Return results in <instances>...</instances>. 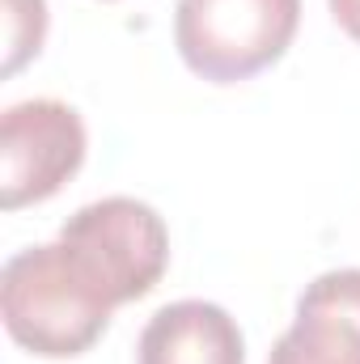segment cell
<instances>
[{"mask_svg": "<svg viewBox=\"0 0 360 364\" xmlns=\"http://www.w3.org/2000/svg\"><path fill=\"white\" fill-rule=\"evenodd\" d=\"M119 296L90 259L60 242L17 250L0 272V314L9 335L34 356H81L102 339Z\"/></svg>", "mask_w": 360, "mask_h": 364, "instance_id": "obj_1", "label": "cell"}, {"mask_svg": "<svg viewBox=\"0 0 360 364\" xmlns=\"http://www.w3.org/2000/svg\"><path fill=\"white\" fill-rule=\"evenodd\" d=\"M301 21V0H179L174 43L186 68L233 85L275 64Z\"/></svg>", "mask_w": 360, "mask_h": 364, "instance_id": "obj_2", "label": "cell"}, {"mask_svg": "<svg viewBox=\"0 0 360 364\" xmlns=\"http://www.w3.org/2000/svg\"><path fill=\"white\" fill-rule=\"evenodd\" d=\"M85 161V123L68 102H17L0 119V203L4 212L51 199Z\"/></svg>", "mask_w": 360, "mask_h": 364, "instance_id": "obj_3", "label": "cell"}, {"mask_svg": "<svg viewBox=\"0 0 360 364\" xmlns=\"http://www.w3.org/2000/svg\"><path fill=\"white\" fill-rule=\"evenodd\" d=\"M68 246H77L90 259L97 275L110 284V292L123 301H140L144 292L157 288V279L170 263V233L166 220L127 195H110L85 203L68 225L60 229Z\"/></svg>", "mask_w": 360, "mask_h": 364, "instance_id": "obj_4", "label": "cell"}, {"mask_svg": "<svg viewBox=\"0 0 360 364\" xmlns=\"http://www.w3.org/2000/svg\"><path fill=\"white\" fill-rule=\"evenodd\" d=\"M140 364H246L238 322L212 301L162 305L140 331Z\"/></svg>", "mask_w": 360, "mask_h": 364, "instance_id": "obj_5", "label": "cell"}, {"mask_svg": "<svg viewBox=\"0 0 360 364\" xmlns=\"http://www.w3.org/2000/svg\"><path fill=\"white\" fill-rule=\"evenodd\" d=\"M268 364H360V335L322 309L297 305V322L275 339Z\"/></svg>", "mask_w": 360, "mask_h": 364, "instance_id": "obj_6", "label": "cell"}, {"mask_svg": "<svg viewBox=\"0 0 360 364\" xmlns=\"http://www.w3.org/2000/svg\"><path fill=\"white\" fill-rule=\"evenodd\" d=\"M47 34V0H4V77L38 55Z\"/></svg>", "mask_w": 360, "mask_h": 364, "instance_id": "obj_7", "label": "cell"}, {"mask_svg": "<svg viewBox=\"0 0 360 364\" xmlns=\"http://www.w3.org/2000/svg\"><path fill=\"white\" fill-rule=\"evenodd\" d=\"M331 13L344 26V34L360 43V0H331Z\"/></svg>", "mask_w": 360, "mask_h": 364, "instance_id": "obj_8", "label": "cell"}]
</instances>
